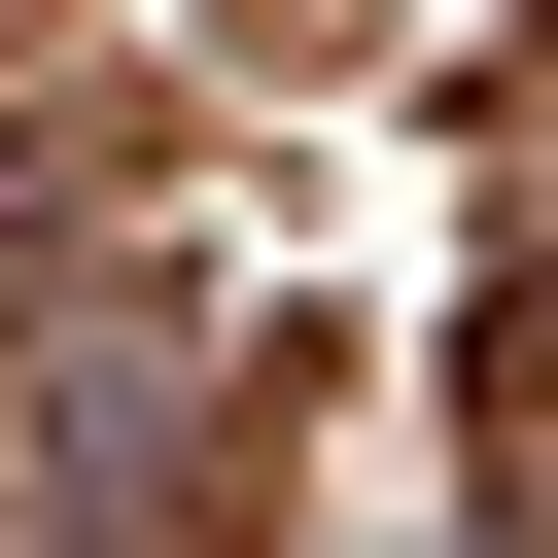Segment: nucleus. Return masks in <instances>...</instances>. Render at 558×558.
Returning <instances> with one entry per match:
<instances>
[{
    "instance_id": "1",
    "label": "nucleus",
    "mask_w": 558,
    "mask_h": 558,
    "mask_svg": "<svg viewBox=\"0 0 558 558\" xmlns=\"http://www.w3.org/2000/svg\"><path fill=\"white\" fill-rule=\"evenodd\" d=\"M488 488L558 523V244H523V314H488Z\"/></svg>"
}]
</instances>
